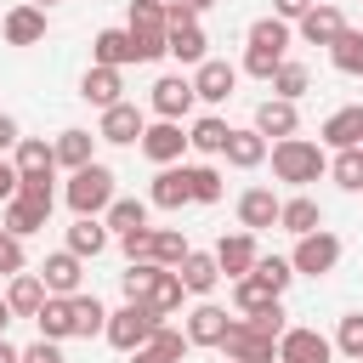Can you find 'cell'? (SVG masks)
Listing matches in <instances>:
<instances>
[{"mask_svg": "<svg viewBox=\"0 0 363 363\" xmlns=\"http://www.w3.org/2000/svg\"><path fill=\"white\" fill-rule=\"evenodd\" d=\"M45 28H51V23H45V11H40V6H28V0H23V6H11V11L0 17L6 45H40V40H45Z\"/></svg>", "mask_w": 363, "mask_h": 363, "instance_id": "obj_17", "label": "cell"}, {"mask_svg": "<svg viewBox=\"0 0 363 363\" xmlns=\"http://www.w3.org/2000/svg\"><path fill=\"white\" fill-rule=\"evenodd\" d=\"M96 142H102V136H91V130H79V125H68V130H57V142H51V147H57V170H68V176H74V170H85V164H96Z\"/></svg>", "mask_w": 363, "mask_h": 363, "instance_id": "obj_20", "label": "cell"}, {"mask_svg": "<svg viewBox=\"0 0 363 363\" xmlns=\"http://www.w3.org/2000/svg\"><path fill=\"white\" fill-rule=\"evenodd\" d=\"M153 278H159V267H153V261H130V267L119 272V289H125V301H147Z\"/></svg>", "mask_w": 363, "mask_h": 363, "instance_id": "obj_45", "label": "cell"}, {"mask_svg": "<svg viewBox=\"0 0 363 363\" xmlns=\"http://www.w3.org/2000/svg\"><path fill=\"white\" fill-rule=\"evenodd\" d=\"M147 210H153L147 199H113L102 221H108V233H136V227H147Z\"/></svg>", "mask_w": 363, "mask_h": 363, "instance_id": "obj_37", "label": "cell"}, {"mask_svg": "<svg viewBox=\"0 0 363 363\" xmlns=\"http://www.w3.org/2000/svg\"><path fill=\"white\" fill-rule=\"evenodd\" d=\"M255 278H261L272 295H284V289L295 284V267H289V255H261V261H255Z\"/></svg>", "mask_w": 363, "mask_h": 363, "instance_id": "obj_44", "label": "cell"}, {"mask_svg": "<svg viewBox=\"0 0 363 363\" xmlns=\"http://www.w3.org/2000/svg\"><path fill=\"white\" fill-rule=\"evenodd\" d=\"M318 142H323L329 153L363 147V102H346V108H335V113L318 125Z\"/></svg>", "mask_w": 363, "mask_h": 363, "instance_id": "obj_12", "label": "cell"}, {"mask_svg": "<svg viewBox=\"0 0 363 363\" xmlns=\"http://www.w3.org/2000/svg\"><path fill=\"white\" fill-rule=\"evenodd\" d=\"M227 329H233V318H227V306H216V301H199V306L187 312V340H193V346H216V352H221Z\"/></svg>", "mask_w": 363, "mask_h": 363, "instance_id": "obj_16", "label": "cell"}, {"mask_svg": "<svg viewBox=\"0 0 363 363\" xmlns=\"http://www.w3.org/2000/svg\"><path fill=\"white\" fill-rule=\"evenodd\" d=\"M34 323H40V340H57V346L74 340V295H51Z\"/></svg>", "mask_w": 363, "mask_h": 363, "instance_id": "obj_32", "label": "cell"}, {"mask_svg": "<svg viewBox=\"0 0 363 363\" xmlns=\"http://www.w3.org/2000/svg\"><path fill=\"white\" fill-rule=\"evenodd\" d=\"M289 267H295V278H323V272H335V267H340V238H335L329 227H318V233L295 238Z\"/></svg>", "mask_w": 363, "mask_h": 363, "instance_id": "obj_5", "label": "cell"}, {"mask_svg": "<svg viewBox=\"0 0 363 363\" xmlns=\"http://www.w3.org/2000/svg\"><path fill=\"white\" fill-rule=\"evenodd\" d=\"M267 153H272V142H267L255 125H244V130L233 125V136H227V153H221V159H227L233 170H261V164H267Z\"/></svg>", "mask_w": 363, "mask_h": 363, "instance_id": "obj_21", "label": "cell"}, {"mask_svg": "<svg viewBox=\"0 0 363 363\" xmlns=\"http://www.w3.org/2000/svg\"><path fill=\"white\" fill-rule=\"evenodd\" d=\"M45 221H51V216H45V210H34L28 199H11V204H0V227H6V233H17V238H34Z\"/></svg>", "mask_w": 363, "mask_h": 363, "instance_id": "obj_34", "label": "cell"}, {"mask_svg": "<svg viewBox=\"0 0 363 363\" xmlns=\"http://www.w3.org/2000/svg\"><path fill=\"white\" fill-rule=\"evenodd\" d=\"M272 301H284V295H272V289H267V284H261L255 272L233 284V312H238V318H255V312H267Z\"/></svg>", "mask_w": 363, "mask_h": 363, "instance_id": "obj_35", "label": "cell"}, {"mask_svg": "<svg viewBox=\"0 0 363 363\" xmlns=\"http://www.w3.org/2000/svg\"><path fill=\"white\" fill-rule=\"evenodd\" d=\"M159 170L164 164H182V153H187V125H176V119H147V130H142V142H136Z\"/></svg>", "mask_w": 363, "mask_h": 363, "instance_id": "obj_8", "label": "cell"}, {"mask_svg": "<svg viewBox=\"0 0 363 363\" xmlns=\"http://www.w3.org/2000/svg\"><path fill=\"white\" fill-rule=\"evenodd\" d=\"M221 352H227V363H278V340H267L250 318H233Z\"/></svg>", "mask_w": 363, "mask_h": 363, "instance_id": "obj_7", "label": "cell"}, {"mask_svg": "<svg viewBox=\"0 0 363 363\" xmlns=\"http://www.w3.org/2000/svg\"><path fill=\"white\" fill-rule=\"evenodd\" d=\"M0 363H23V346H11L6 335H0Z\"/></svg>", "mask_w": 363, "mask_h": 363, "instance_id": "obj_56", "label": "cell"}, {"mask_svg": "<svg viewBox=\"0 0 363 363\" xmlns=\"http://www.w3.org/2000/svg\"><path fill=\"white\" fill-rule=\"evenodd\" d=\"M102 329H108V306H102L96 295H74V335L91 340V335H102Z\"/></svg>", "mask_w": 363, "mask_h": 363, "instance_id": "obj_41", "label": "cell"}, {"mask_svg": "<svg viewBox=\"0 0 363 363\" xmlns=\"http://www.w3.org/2000/svg\"><path fill=\"white\" fill-rule=\"evenodd\" d=\"M11 164H17V176H57V147L45 136H23L11 147Z\"/></svg>", "mask_w": 363, "mask_h": 363, "instance_id": "obj_30", "label": "cell"}, {"mask_svg": "<svg viewBox=\"0 0 363 363\" xmlns=\"http://www.w3.org/2000/svg\"><path fill=\"white\" fill-rule=\"evenodd\" d=\"M329 357H335V340L306 329V323H289L278 340V363H329Z\"/></svg>", "mask_w": 363, "mask_h": 363, "instance_id": "obj_10", "label": "cell"}, {"mask_svg": "<svg viewBox=\"0 0 363 363\" xmlns=\"http://www.w3.org/2000/svg\"><path fill=\"white\" fill-rule=\"evenodd\" d=\"M79 96L91 102V108H113V102H125V68H85V79H79Z\"/></svg>", "mask_w": 363, "mask_h": 363, "instance_id": "obj_23", "label": "cell"}, {"mask_svg": "<svg viewBox=\"0 0 363 363\" xmlns=\"http://www.w3.org/2000/svg\"><path fill=\"white\" fill-rule=\"evenodd\" d=\"M182 301H187V284H182V272L159 267V278H153V289H147V306H153L159 318H176V312H182Z\"/></svg>", "mask_w": 363, "mask_h": 363, "instance_id": "obj_33", "label": "cell"}, {"mask_svg": "<svg viewBox=\"0 0 363 363\" xmlns=\"http://www.w3.org/2000/svg\"><path fill=\"white\" fill-rule=\"evenodd\" d=\"M329 62L340 68V74H352V79H363V28H346L335 45H329Z\"/></svg>", "mask_w": 363, "mask_h": 363, "instance_id": "obj_39", "label": "cell"}, {"mask_svg": "<svg viewBox=\"0 0 363 363\" xmlns=\"http://www.w3.org/2000/svg\"><path fill=\"white\" fill-rule=\"evenodd\" d=\"M130 363H170L159 346H142V352H130Z\"/></svg>", "mask_w": 363, "mask_h": 363, "instance_id": "obj_55", "label": "cell"}, {"mask_svg": "<svg viewBox=\"0 0 363 363\" xmlns=\"http://www.w3.org/2000/svg\"><path fill=\"white\" fill-rule=\"evenodd\" d=\"M23 363H62V346L57 340H34V346H23Z\"/></svg>", "mask_w": 363, "mask_h": 363, "instance_id": "obj_52", "label": "cell"}, {"mask_svg": "<svg viewBox=\"0 0 363 363\" xmlns=\"http://www.w3.org/2000/svg\"><path fill=\"white\" fill-rule=\"evenodd\" d=\"M357 363H363V357H357Z\"/></svg>", "mask_w": 363, "mask_h": 363, "instance_id": "obj_60", "label": "cell"}, {"mask_svg": "<svg viewBox=\"0 0 363 363\" xmlns=\"http://www.w3.org/2000/svg\"><path fill=\"white\" fill-rule=\"evenodd\" d=\"M28 6H40V11H45V6H57V0H28Z\"/></svg>", "mask_w": 363, "mask_h": 363, "instance_id": "obj_59", "label": "cell"}, {"mask_svg": "<svg viewBox=\"0 0 363 363\" xmlns=\"http://www.w3.org/2000/svg\"><path fill=\"white\" fill-rule=\"evenodd\" d=\"M255 261H261V244H255V233H244V227H238V233H227V238L216 244V267H221V278H233V284H238V278H250V272H255Z\"/></svg>", "mask_w": 363, "mask_h": 363, "instance_id": "obj_11", "label": "cell"}, {"mask_svg": "<svg viewBox=\"0 0 363 363\" xmlns=\"http://www.w3.org/2000/svg\"><path fill=\"white\" fill-rule=\"evenodd\" d=\"M193 102H199V91H193V74H164V79H153V91H147V108H153V119H187L193 113Z\"/></svg>", "mask_w": 363, "mask_h": 363, "instance_id": "obj_6", "label": "cell"}, {"mask_svg": "<svg viewBox=\"0 0 363 363\" xmlns=\"http://www.w3.org/2000/svg\"><path fill=\"white\" fill-rule=\"evenodd\" d=\"M278 227H284V233H295V238H306V233H318V227H323V204H318L312 193H289V199H284V210H278Z\"/></svg>", "mask_w": 363, "mask_h": 363, "instance_id": "obj_28", "label": "cell"}, {"mask_svg": "<svg viewBox=\"0 0 363 363\" xmlns=\"http://www.w3.org/2000/svg\"><path fill=\"white\" fill-rule=\"evenodd\" d=\"M11 318H17V312H11V306H6V295H0V335H6V323H11Z\"/></svg>", "mask_w": 363, "mask_h": 363, "instance_id": "obj_57", "label": "cell"}, {"mask_svg": "<svg viewBox=\"0 0 363 363\" xmlns=\"http://www.w3.org/2000/svg\"><path fill=\"white\" fill-rule=\"evenodd\" d=\"M267 142L278 136V142H289L295 130H301V113H295V102H284V96H267V102H255V119H250Z\"/></svg>", "mask_w": 363, "mask_h": 363, "instance_id": "obj_19", "label": "cell"}, {"mask_svg": "<svg viewBox=\"0 0 363 363\" xmlns=\"http://www.w3.org/2000/svg\"><path fill=\"white\" fill-rule=\"evenodd\" d=\"M176 272H182V284H187V295H199V301H204V295H210V289L221 284V267H216V250H187V261H182Z\"/></svg>", "mask_w": 363, "mask_h": 363, "instance_id": "obj_31", "label": "cell"}, {"mask_svg": "<svg viewBox=\"0 0 363 363\" xmlns=\"http://www.w3.org/2000/svg\"><path fill=\"white\" fill-rule=\"evenodd\" d=\"M164 57H176L182 68H199V62L210 57V40H204L199 17H193V23H170V34H164Z\"/></svg>", "mask_w": 363, "mask_h": 363, "instance_id": "obj_18", "label": "cell"}, {"mask_svg": "<svg viewBox=\"0 0 363 363\" xmlns=\"http://www.w3.org/2000/svg\"><path fill=\"white\" fill-rule=\"evenodd\" d=\"M125 28H142V34H170V11L164 0H130V23Z\"/></svg>", "mask_w": 363, "mask_h": 363, "instance_id": "obj_42", "label": "cell"}, {"mask_svg": "<svg viewBox=\"0 0 363 363\" xmlns=\"http://www.w3.org/2000/svg\"><path fill=\"white\" fill-rule=\"evenodd\" d=\"M159 323H170V318H159L147 301H125L119 312H108V329H102V340H108L113 352H125V357H130V352H142V346L153 340V329H159Z\"/></svg>", "mask_w": 363, "mask_h": 363, "instance_id": "obj_4", "label": "cell"}, {"mask_svg": "<svg viewBox=\"0 0 363 363\" xmlns=\"http://www.w3.org/2000/svg\"><path fill=\"white\" fill-rule=\"evenodd\" d=\"M17 272H28V250H23L17 233L0 227V278H17Z\"/></svg>", "mask_w": 363, "mask_h": 363, "instance_id": "obj_48", "label": "cell"}, {"mask_svg": "<svg viewBox=\"0 0 363 363\" xmlns=\"http://www.w3.org/2000/svg\"><path fill=\"white\" fill-rule=\"evenodd\" d=\"M284 318H289V312H284V301H272V306H267V312H255L250 323H255V329H261L267 340H284V329H289Z\"/></svg>", "mask_w": 363, "mask_h": 363, "instance_id": "obj_50", "label": "cell"}, {"mask_svg": "<svg viewBox=\"0 0 363 363\" xmlns=\"http://www.w3.org/2000/svg\"><path fill=\"white\" fill-rule=\"evenodd\" d=\"M17 182H23V176H17V164L0 153V204H11V199H17Z\"/></svg>", "mask_w": 363, "mask_h": 363, "instance_id": "obj_53", "label": "cell"}, {"mask_svg": "<svg viewBox=\"0 0 363 363\" xmlns=\"http://www.w3.org/2000/svg\"><path fill=\"white\" fill-rule=\"evenodd\" d=\"M187 250H193V244H187L176 227H153V267H170V272H176V267L187 261Z\"/></svg>", "mask_w": 363, "mask_h": 363, "instance_id": "obj_40", "label": "cell"}, {"mask_svg": "<svg viewBox=\"0 0 363 363\" xmlns=\"http://www.w3.org/2000/svg\"><path fill=\"white\" fill-rule=\"evenodd\" d=\"M272 176L295 193H306V182L329 176V147L323 142H306V136H289V142H272Z\"/></svg>", "mask_w": 363, "mask_h": 363, "instance_id": "obj_2", "label": "cell"}, {"mask_svg": "<svg viewBox=\"0 0 363 363\" xmlns=\"http://www.w3.org/2000/svg\"><path fill=\"white\" fill-rule=\"evenodd\" d=\"M119 176L96 159V164H85V170H74L68 182H62V199H68V210L74 216H108V204L119 199V187H113Z\"/></svg>", "mask_w": 363, "mask_h": 363, "instance_id": "obj_3", "label": "cell"}, {"mask_svg": "<svg viewBox=\"0 0 363 363\" xmlns=\"http://www.w3.org/2000/svg\"><path fill=\"white\" fill-rule=\"evenodd\" d=\"M187 187H193V204H216L221 199V170L216 164H187Z\"/></svg>", "mask_w": 363, "mask_h": 363, "instance_id": "obj_43", "label": "cell"}, {"mask_svg": "<svg viewBox=\"0 0 363 363\" xmlns=\"http://www.w3.org/2000/svg\"><path fill=\"white\" fill-rule=\"evenodd\" d=\"M147 204H153V210H182V204H193L187 164H164V170L153 176V187H147Z\"/></svg>", "mask_w": 363, "mask_h": 363, "instance_id": "obj_24", "label": "cell"}, {"mask_svg": "<svg viewBox=\"0 0 363 363\" xmlns=\"http://www.w3.org/2000/svg\"><path fill=\"white\" fill-rule=\"evenodd\" d=\"M289 40H295V28H289L284 17H255V23H250V45H244V68H238V74H250V79H272V74L289 62Z\"/></svg>", "mask_w": 363, "mask_h": 363, "instance_id": "obj_1", "label": "cell"}, {"mask_svg": "<svg viewBox=\"0 0 363 363\" xmlns=\"http://www.w3.org/2000/svg\"><path fill=\"white\" fill-rule=\"evenodd\" d=\"M45 301H51V289H45L40 272H17V278H6V306H11L17 318H40Z\"/></svg>", "mask_w": 363, "mask_h": 363, "instance_id": "obj_25", "label": "cell"}, {"mask_svg": "<svg viewBox=\"0 0 363 363\" xmlns=\"http://www.w3.org/2000/svg\"><path fill=\"white\" fill-rule=\"evenodd\" d=\"M329 182H335L340 193H363V147L335 153V159H329Z\"/></svg>", "mask_w": 363, "mask_h": 363, "instance_id": "obj_38", "label": "cell"}, {"mask_svg": "<svg viewBox=\"0 0 363 363\" xmlns=\"http://www.w3.org/2000/svg\"><path fill=\"white\" fill-rule=\"evenodd\" d=\"M40 278H45V289H51V295H79L85 261H79L74 250H51V255L40 261Z\"/></svg>", "mask_w": 363, "mask_h": 363, "instance_id": "obj_22", "label": "cell"}, {"mask_svg": "<svg viewBox=\"0 0 363 363\" xmlns=\"http://www.w3.org/2000/svg\"><path fill=\"white\" fill-rule=\"evenodd\" d=\"M119 250H125V261H153V227L119 233Z\"/></svg>", "mask_w": 363, "mask_h": 363, "instance_id": "obj_49", "label": "cell"}, {"mask_svg": "<svg viewBox=\"0 0 363 363\" xmlns=\"http://www.w3.org/2000/svg\"><path fill=\"white\" fill-rule=\"evenodd\" d=\"M346 28H352V23H346V17H340V6H329V0H318V6H312V11L295 23V34H301L306 45H323V51H329V45H335Z\"/></svg>", "mask_w": 363, "mask_h": 363, "instance_id": "obj_14", "label": "cell"}, {"mask_svg": "<svg viewBox=\"0 0 363 363\" xmlns=\"http://www.w3.org/2000/svg\"><path fill=\"white\" fill-rule=\"evenodd\" d=\"M312 6H318V0H272V17H284V23L295 28V23H301V17L312 11Z\"/></svg>", "mask_w": 363, "mask_h": 363, "instance_id": "obj_51", "label": "cell"}, {"mask_svg": "<svg viewBox=\"0 0 363 363\" xmlns=\"http://www.w3.org/2000/svg\"><path fill=\"white\" fill-rule=\"evenodd\" d=\"M91 62H96V68H125V62H136V34H130V28H102V34L91 40Z\"/></svg>", "mask_w": 363, "mask_h": 363, "instance_id": "obj_26", "label": "cell"}, {"mask_svg": "<svg viewBox=\"0 0 363 363\" xmlns=\"http://www.w3.org/2000/svg\"><path fill=\"white\" fill-rule=\"evenodd\" d=\"M182 6H187V11H210L216 0H182Z\"/></svg>", "mask_w": 363, "mask_h": 363, "instance_id": "obj_58", "label": "cell"}, {"mask_svg": "<svg viewBox=\"0 0 363 363\" xmlns=\"http://www.w3.org/2000/svg\"><path fill=\"white\" fill-rule=\"evenodd\" d=\"M51 182H57V176H23V182H17V199H28L34 210L51 216V204H57V187H51Z\"/></svg>", "mask_w": 363, "mask_h": 363, "instance_id": "obj_46", "label": "cell"}, {"mask_svg": "<svg viewBox=\"0 0 363 363\" xmlns=\"http://www.w3.org/2000/svg\"><path fill=\"white\" fill-rule=\"evenodd\" d=\"M142 130H147V113H142L136 102H113V108H102V119H96V136L113 142V147H136Z\"/></svg>", "mask_w": 363, "mask_h": 363, "instance_id": "obj_9", "label": "cell"}, {"mask_svg": "<svg viewBox=\"0 0 363 363\" xmlns=\"http://www.w3.org/2000/svg\"><path fill=\"white\" fill-rule=\"evenodd\" d=\"M278 210H284V199H278L272 187H244V193H238V227H244V233L278 227Z\"/></svg>", "mask_w": 363, "mask_h": 363, "instance_id": "obj_15", "label": "cell"}, {"mask_svg": "<svg viewBox=\"0 0 363 363\" xmlns=\"http://www.w3.org/2000/svg\"><path fill=\"white\" fill-rule=\"evenodd\" d=\"M227 136H233V125H227L221 113H199V119L187 125V147L204 153V159H221V153H227Z\"/></svg>", "mask_w": 363, "mask_h": 363, "instance_id": "obj_27", "label": "cell"}, {"mask_svg": "<svg viewBox=\"0 0 363 363\" xmlns=\"http://www.w3.org/2000/svg\"><path fill=\"white\" fill-rule=\"evenodd\" d=\"M335 352H346L352 363L363 357V312H346V318H340V329H335Z\"/></svg>", "mask_w": 363, "mask_h": 363, "instance_id": "obj_47", "label": "cell"}, {"mask_svg": "<svg viewBox=\"0 0 363 363\" xmlns=\"http://www.w3.org/2000/svg\"><path fill=\"white\" fill-rule=\"evenodd\" d=\"M108 238H113V233H108V221H102V216H74V227H68V244H62V250H74L79 261H96V255L108 250Z\"/></svg>", "mask_w": 363, "mask_h": 363, "instance_id": "obj_29", "label": "cell"}, {"mask_svg": "<svg viewBox=\"0 0 363 363\" xmlns=\"http://www.w3.org/2000/svg\"><path fill=\"white\" fill-rule=\"evenodd\" d=\"M17 142H23V125H17L11 113H0V153H11Z\"/></svg>", "mask_w": 363, "mask_h": 363, "instance_id": "obj_54", "label": "cell"}, {"mask_svg": "<svg viewBox=\"0 0 363 363\" xmlns=\"http://www.w3.org/2000/svg\"><path fill=\"white\" fill-rule=\"evenodd\" d=\"M193 91H199V102L221 108V102L238 91V68H233V62H221V57H204V62L193 68Z\"/></svg>", "mask_w": 363, "mask_h": 363, "instance_id": "obj_13", "label": "cell"}, {"mask_svg": "<svg viewBox=\"0 0 363 363\" xmlns=\"http://www.w3.org/2000/svg\"><path fill=\"white\" fill-rule=\"evenodd\" d=\"M267 85H272V96H284V102H301V96L312 91V68H306V62H284V68H278Z\"/></svg>", "mask_w": 363, "mask_h": 363, "instance_id": "obj_36", "label": "cell"}]
</instances>
